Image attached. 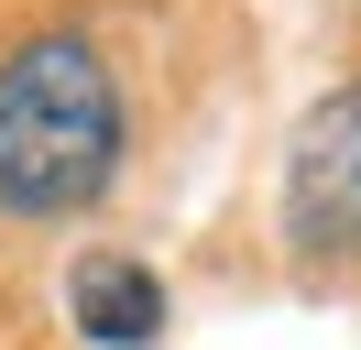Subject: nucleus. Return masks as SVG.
Wrapping results in <instances>:
<instances>
[{"mask_svg":"<svg viewBox=\"0 0 361 350\" xmlns=\"http://www.w3.org/2000/svg\"><path fill=\"white\" fill-rule=\"evenodd\" d=\"M121 175V77L88 33H33L0 55V208L66 219Z\"/></svg>","mask_w":361,"mask_h":350,"instance_id":"f257e3e1","label":"nucleus"},{"mask_svg":"<svg viewBox=\"0 0 361 350\" xmlns=\"http://www.w3.org/2000/svg\"><path fill=\"white\" fill-rule=\"evenodd\" d=\"M285 241L307 262H361V77L329 88L285 143Z\"/></svg>","mask_w":361,"mask_h":350,"instance_id":"f03ea898","label":"nucleus"},{"mask_svg":"<svg viewBox=\"0 0 361 350\" xmlns=\"http://www.w3.org/2000/svg\"><path fill=\"white\" fill-rule=\"evenodd\" d=\"M66 318L88 328L99 350H142V339H164V284H154V262H132V252H88L66 274Z\"/></svg>","mask_w":361,"mask_h":350,"instance_id":"7ed1b4c3","label":"nucleus"}]
</instances>
